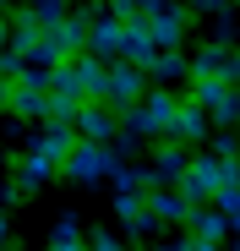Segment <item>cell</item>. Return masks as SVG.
Wrapping results in <instances>:
<instances>
[{"label": "cell", "mask_w": 240, "mask_h": 251, "mask_svg": "<svg viewBox=\"0 0 240 251\" xmlns=\"http://www.w3.org/2000/svg\"><path fill=\"white\" fill-rule=\"evenodd\" d=\"M71 126H76L82 137H93V142H109V137H115V109H109V99H82Z\"/></svg>", "instance_id": "obj_5"}, {"label": "cell", "mask_w": 240, "mask_h": 251, "mask_svg": "<svg viewBox=\"0 0 240 251\" xmlns=\"http://www.w3.org/2000/svg\"><path fill=\"white\" fill-rule=\"evenodd\" d=\"M6 38H11V27H6V22H0V44H6Z\"/></svg>", "instance_id": "obj_13"}, {"label": "cell", "mask_w": 240, "mask_h": 251, "mask_svg": "<svg viewBox=\"0 0 240 251\" xmlns=\"http://www.w3.org/2000/svg\"><path fill=\"white\" fill-rule=\"evenodd\" d=\"M33 22H44V27H60V22H66V6H60V0H38Z\"/></svg>", "instance_id": "obj_9"}, {"label": "cell", "mask_w": 240, "mask_h": 251, "mask_svg": "<svg viewBox=\"0 0 240 251\" xmlns=\"http://www.w3.org/2000/svg\"><path fill=\"white\" fill-rule=\"evenodd\" d=\"M229 213H213V207H202V213H191V246H213L224 235Z\"/></svg>", "instance_id": "obj_8"}, {"label": "cell", "mask_w": 240, "mask_h": 251, "mask_svg": "<svg viewBox=\"0 0 240 251\" xmlns=\"http://www.w3.org/2000/svg\"><path fill=\"white\" fill-rule=\"evenodd\" d=\"M196 104H208V115L218 126H235L240 120V93L229 76H196Z\"/></svg>", "instance_id": "obj_1"}, {"label": "cell", "mask_w": 240, "mask_h": 251, "mask_svg": "<svg viewBox=\"0 0 240 251\" xmlns=\"http://www.w3.org/2000/svg\"><path fill=\"white\" fill-rule=\"evenodd\" d=\"M55 246H76V224H60L55 229Z\"/></svg>", "instance_id": "obj_10"}, {"label": "cell", "mask_w": 240, "mask_h": 251, "mask_svg": "<svg viewBox=\"0 0 240 251\" xmlns=\"http://www.w3.org/2000/svg\"><path fill=\"white\" fill-rule=\"evenodd\" d=\"M60 170L71 175V180H98V175H115V158H109V148L104 142H82V148H71V158L60 164Z\"/></svg>", "instance_id": "obj_3"}, {"label": "cell", "mask_w": 240, "mask_h": 251, "mask_svg": "<svg viewBox=\"0 0 240 251\" xmlns=\"http://www.w3.org/2000/svg\"><path fill=\"white\" fill-rule=\"evenodd\" d=\"M229 82H240V55H229V71H224Z\"/></svg>", "instance_id": "obj_12"}, {"label": "cell", "mask_w": 240, "mask_h": 251, "mask_svg": "<svg viewBox=\"0 0 240 251\" xmlns=\"http://www.w3.org/2000/svg\"><path fill=\"white\" fill-rule=\"evenodd\" d=\"M0 240H6V213H0Z\"/></svg>", "instance_id": "obj_14"}, {"label": "cell", "mask_w": 240, "mask_h": 251, "mask_svg": "<svg viewBox=\"0 0 240 251\" xmlns=\"http://www.w3.org/2000/svg\"><path fill=\"white\" fill-rule=\"evenodd\" d=\"M88 50L104 55V60H120V55H126V22H115V17L93 22L88 27Z\"/></svg>", "instance_id": "obj_6"}, {"label": "cell", "mask_w": 240, "mask_h": 251, "mask_svg": "<svg viewBox=\"0 0 240 251\" xmlns=\"http://www.w3.org/2000/svg\"><path fill=\"white\" fill-rule=\"evenodd\" d=\"M137 93H142V66H137V60H115L109 76H104V93H98V99H109L115 109H126Z\"/></svg>", "instance_id": "obj_4"}, {"label": "cell", "mask_w": 240, "mask_h": 251, "mask_svg": "<svg viewBox=\"0 0 240 251\" xmlns=\"http://www.w3.org/2000/svg\"><path fill=\"white\" fill-rule=\"evenodd\" d=\"M218 180H224V158H218V153H213V158H191L186 170H180V191H186L191 202H213Z\"/></svg>", "instance_id": "obj_2"}, {"label": "cell", "mask_w": 240, "mask_h": 251, "mask_svg": "<svg viewBox=\"0 0 240 251\" xmlns=\"http://www.w3.org/2000/svg\"><path fill=\"white\" fill-rule=\"evenodd\" d=\"M196 11H224V0H191Z\"/></svg>", "instance_id": "obj_11"}, {"label": "cell", "mask_w": 240, "mask_h": 251, "mask_svg": "<svg viewBox=\"0 0 240 251\" xmlns=\"http://www.w3.org/2000/svg\"><path fill=\"white\" fill-rule=\"evenodd\" d=\"M208 126H213V115H208V104H180L175 109V120H169V137H180V142H196V137H208Z\"/></svg>", "instance_id": "obj_7"}]
</instances>
